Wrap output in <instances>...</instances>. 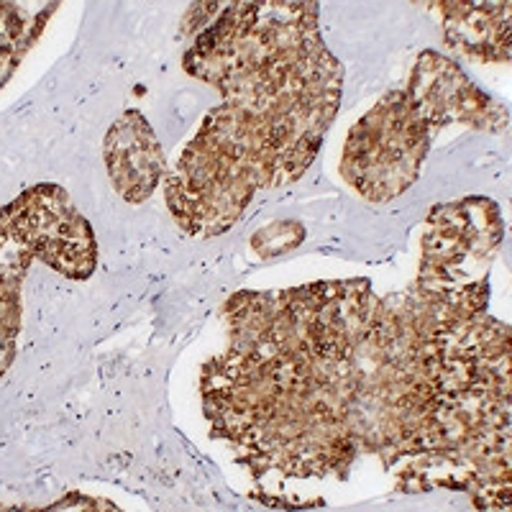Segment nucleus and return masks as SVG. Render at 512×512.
<instances>
[{"label": "nucleus", "mask_w": 512, "mask_h": 512, "mask_svg": "<svg viewBox=\"0 0 512 512\" xmlns=\"http://www.w3.org/2000/svg\"><path fill=\"white\" fill-rule=\"evenodd\" d=\"M425 144L428 126L413 111L408 95L392 93L356 123L341 169L369 200H390L415 182Z\"/></svg>", "instance_id": "f257e3e1"}, {"label": "nucleus", "mask_w": 512, "mask_h": 512, "mask_svg": "<svg viewBox=\"0 0 512 512\" xmlns=\"http://www.w3.org/2000/svg\"><path fill=\"white\" fill-rule=\"evenodd\" d=\"M408 95L413 111L425 126H443L448 121H464L477 128H489V116H505L500 105L484 98L466 80L456 64L428 52L415 67Z\"/></svg>", "instance_id": "7ed1b4c3"}, {"label": "nucleus", "mask_w": 512, "mask_h": 512, "mask_svg": "<svg viewBox=\"0 0 512 512\" xmlns=\"http://www.w3.org/2000/svg\"><path fill=\"white\" fill-rule=\"evenodd\" d=\"M105 164L113 187L128 203H141L157 187L164 167L162 149L149 123L136 111L118 118L105 136Z\"/></svg>", "instance_id": "20e7f679"}, {"label": "nucleus", "mask_w": 512, "mask_h": 512, "mask_svg": "<svg viewBox=\"0 0 512 512\" xmlns=\"http://www.w3.org/2000/svg\"><path fill=\"white\" fill-rule=\"evenodd\" d=\"M446 39L484 62L510 59V3H446Z\"/></svg>", "instance_id": "39448f33"}, {"label": "nucleus", "mask_w": 512, "mask_h": 512, "mask_svg": "<svg viewBox=\"0 0 512 512\" xmlns=\"http://www.w3.org/2000/svg\"><path fill=\"white\" fill-rule=\"evenodd\" d=\"M3 231L57 272L85 280L95 269V236L77 213L67 192L57 185L26 190L3 210Z\"/></svg>", "instance_id": "f03ea898"}]
</instances>
